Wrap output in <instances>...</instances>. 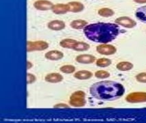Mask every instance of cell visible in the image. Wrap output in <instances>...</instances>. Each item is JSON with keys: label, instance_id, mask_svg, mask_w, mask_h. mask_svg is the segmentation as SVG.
<instances>
[{"label": "cell", "instance_id": "cell-18", "mask_svg": "<svg viewBox=\"0 0 146 123\" xmlns=\"http://www.w3.org/2000/svg\"><path fill=\"white\" fill-rule=\"evenodd\" d=\"M70 25L72 28L76 29V30H80V29L85 28L86 25H87V21L82 19L74 20V21H71Z\"/></svg>", "mask_w": 146, "mask_h": 123}, {"label": "cell", "instance_id": "cell-1", "mask_svg": "<svg viewBox=\"0 0 146 123\" xmlns=\"http://www.w3.org/2000/svg\"><path fill=\"white\" fill-rule=\"evenodd\" d=\"M83 31L90 41L106 44L117 38L120 33V28L117 23L98 22L87 25Z\"/></svg>", "mask_w": 146, "mask_h": 123}, {"label": "cell", "instance_id": "cell-17", "mask_svg": "<svg viewBox=\"0 0 146 123\" xmlns=\"http://www.w3.org/2000/svg\"><path fill=\"white\" fill-rule=\"evenodd\" d=\"M116 68L119 71H129L133 68V64L132 63L128 62V61H121V62H119L117 64Z\"/></svg>", "mask_w": 146, "mask_h": 123}, {"label": "cell", "instance_id": "cell-7", "mask_svg": "<svg viewBox=\"0 0 146 123\" xmlns=\"http://www.w3.org/2000/svg\"><path fill=\"white\" fill-rule=\"evenodd\" d=\"M115 23L126 28H132L137 25V22L128 17H120L115 19Z\"/></svg>", "mask_w": 146, "mask_h": 123}, {"label": "cell", "instance_id": "cell-8", "mask_svg": "<svg viewBox=\"0 0 146 123\" xmlns=\"http://www.w3.org/2000/svg\"><path fill=\"white\" fill-rule=\"evenodd\" d=\"M54 5L47 0H38L34 3V6L38 11H48L52 10Z\"/></svg>", "mask_w": 146, "mask_h": 123}, {"label": "cell", "instance_id": "cell-29", "mask_svg": "<svg viewBox=\"0 0 146 123\" xmlns=\"http://www.w3.org/2000/svg\"><path fill=\"white\" fill-rule=\"evenodd\" d=\"M32 67V64L30 63V61H27V69L30 70Z\"/></svg>", "mask_w": 146, "mask_h": 123}, {"label": "cell", "instance_id": "cell-16", "mask_svg": "<svg viewBox=\"0 0 146 123\" xmlns=\"http://www.w3.org/2000/svg\"><path fill=\"white\" fill-rule=\"evenodd\" d=\"M136 17L139 20L146 23V6L137 8L135 13Z\"/></svg>", "mask_w": 146, "mask_h": 123}, {"label": "cell", "instance_id": "cell-27", "mask_svg": "<svg viewBox=\"0 0 146 123\" xmlns=\"http://www.w3.org/2000/svg\"><path fill=\"white\" fill-rule=\"evenodd\" d=\"M137 4H146V0H133Z\"/></svg>", "mask_w": 146, "mask_h": 123}, {"label": "cell", "instance_id": "cell-12", "mask_svg": "<svg viewBox=\"0 0 146 123\" xmlns=\"http://www.w3.org/2000/svg\"><path fill=\"white\" fill-rule=\"evenodd\" d=\"M47 27L50 30L59 31V30H63L65 28V23L64 21H60V20H54V21L49 22Z\"/></svg>", "mask_w": 146, "mask_h": 123}, {"label": "cell", "instance_id": "cell-15", "mask_svg": "<svg viewBox=\"0 0 146 123\" xmlns=\"http://www.w3.org/2000/svg\"><path fill=\"white\" fill-rule=\"evenodd\" d=\"M70 7V11L72 13H79L83 11L84 9V5L82 3L78 2V1H71V2L68 3Z\"/></svg>", "mask_w": 146, "mask_h": 123}, {"label": "cell", "instance_id": "cell-11", "mask_svg": "<svg viewBox=\"0 0 146 123\" xmlns=\"http://www.w3.org/2000/svg\"><path fill=\"white\" fill-rule=\"evenodd\" d=\"M64 56L63 53L58 50H51L45 53V57L51 61H58L62 59Z\"/></svg>", "mask_w": 146, "mask_h": 123}, {"label": "cell", "instance_id": "cell-19", "mask_svg": "<svg viewBox=\"0 0 146 123\" xmlns=\"http://www.w3.org/2000/svg\"><path fill=\"white\" fill-rule=\"evenodd\" d=\"M77 42V41L71 39H65L62 40L60 42V45L64 48L67 49H74V45Z\"/></svg>", "mask_w": 146, "mask_h": 123}, {"label": "cell", "instance_id": "cell-13", "mask_svg": "<svg viewBox=\"0 0 146 123\" xmlns=\"http://www.w3.org/2000/svg\"><path fill=\"white\" fill-rule=\"evenodd\" d=\"M45 81L51 83H60L63 80V76L59 73H51L45 77Z\"/></svg>", "mask_w": 146, "mask_h": 123}, {"label": "cell", "instance_id": "cell-5", "mask_svg": "<svg viewBox=\"0 0 146 123\" xmlns=\"http://www.w3.org/2000/svg\"><path fill=\"white\" fill-rule=\"evenodd\" d=\"M49 47V44L44 41H36L27 42V51L28 52L34 51H42Z\"/></svg>", "mask_w": 146, "mask_h": 123}, {"label": "cell", "instance_id": "cell-23", "mask_svg": "<svg viewBox=\"0 0 146 123\" xmlns=\"http://www.w3.org/2000/svg\"><path fill=\"white\" fill-rule=\"evenodd\" d=\"M60 70L62 72L65 73V74H71V73H74L75 72L76 68L71 65H66V66H62Z\"/></svg>", "mask_w": 146, "mask_h": 123}, {"label": "cell", "instance_id": "cell-22", "mask_svg": "<svg viewBox=\"0 0 146 123\" xmlns=\"http://www.w3.org/2000/svg\"><path fill=\"white\" fill-rule=\"evenodd\" d=\"M111 60L107 58H100L96 61V65L100 68H106L111 66Z\"/></svg>", "mask_w": 146, "mask_h": 123}, {"label": "cell", "instance_id": "cell-4", "mask_svg": "<svg viewBox=\"0 0 146 123\" xmlns=\"http://www.w3.org/2000/svg\"><path fill=\"white\" fill-rule=\"evenodd\" d=\"M125 100L130 103H140L146 102V92H132L125 97Z\"/></svg>", "mask_w": 146, "mask_h": 123}, {"label": "cell", "instance_id": "cell-9", "mask_svg": "<svg viewBox=\"0 0 146 123\" xmlns=\"http://www.w3.org/2000/svg\"><path fill=\"white\" fill-rule=\"evenodd\" d=\"M76 60L79 64H91L96 61V58L91 54H80L76 57Z\"/></svg>", "mask_w": 146, "mask_h": 123}, {"label": "cell", "instance_id": "cell-25", "mask_svg": "<svg viewBox=\"0 0 146 123\" xmlns=\"http://www.w3.org/2000/svg\"><path fill=\"white\" fill-rule=\"evenodd\" d=\"M136 80L139 83H146V72L139 73L136 76Z\"/></svg>", "mask_w": 146, "mask_h": 123}, {"label": "cell", "instance_id": "cell-14", "mask_svg": "<svg viewBox=\"0 0 146 123\" xmlns=\"http://www.w3.org/2000/svg\"><path fill=\"white\" fill-rule=\"evenodd\" d=\"M93 76V73L88 70H80L74 74V77L79 80H87Z\"/></svg>", "mask_w": 146, "mask_h": 123}, {"label": "cell", "instance_id": "cell-3", "mask_svg": "<svg viewBox=\"0 0 146 123\" xmlns=\"http://www.w3.org/2000/svg\"><path fill=\"white\" fill-rule=\"evenodd\" d=\"M86 94L83 91H76L71 95L69 105L74 107H82L86 105Z\"/></svg>", "mask_w": 146, "mask_h": 123}, {"label": "cell", "instance_id": "cell-20", "mask_svg": "<svg viewBox=\"0 0 146 123\" xmlns=\"http://www.w3.org/2000/svg\"><path fill=\"white\" fill-rule=\"evenodd\" d=\"M90 48V45L85 42L83 41H77L74 45V50L78 51V52H82V51H86Z\"/></svg>", "mask_w": 146, "mask_h": 123}, {"label": "cell", "instance_id": "cell-24", "mask_svg": "<svg viewBox=\"0 0 146 123\" xmlns=\"http://www.w3.org/2000/svg\"><path fill=\"white\" fill-rule=\"evenodd\" d=\"M110 73L108 72L105 70H99L97 71L95 74L96 78H100V79H104V78H107L110 76Z\"/></svg>", "mask_w": 146, "mask_h": 123}, {"label": "cell", "instance_id": "cell-10", "mask_svg": "<svg viewBox=\"0 0 146 123\" xmlns=\"http://www.w3.org/2000/svg\"><path fill=\"white\" fill-rule=\"evenodd\" d=\"M52 11L56 15H63L67 13V12L70 11V7L68 4H58L54 5L53 8H52Z\"/></svg>", "mask_w": 146, "mask_h": 123}, {"label": "cell", "instance_id": "cell-6", "mask_svg": "<svg viewBox=\"0 0 146 123\" xmlns=\"http://www.w3.org/2000/svg\"><path fill=\"white\" fill-rule=\"evenodd\" d=\"M97 52L102 55H113L116 53L117 48L113 45L109 44H100L96 47Z\"/></svg>", "mask_w": 146, "mask_h": 123}, {"label": "cell", "instance_id": "cell-28", "mask_svg": "<svg viewBox=\"0 0 146 123\" xmlns=\"http://www.w3.org/2000/svg\"><path fill=\"white\" fill-rule=\"evenodd\" d=\"M69 107V106L66 105V104H57L56 105L54 106V107Z\"/></svg>", "mask_w": 146, "mask_h": 123}, {"label": "cell", "instance_id": "cell-26", "mask_svg": "<svg viewBox=\"0 0 146 123\" xmlns=\"http://www.w3.org/2000/svg\"><path fill=\"white\" fill-rule=\"evenodd\" d=\"M36 81V76L34 74H30V73H28L27 74V82L28 84H31V83H35Z\"/></svg>", "mask_w": 146, "mask_h": 123}, {"label": "cell", "instance_id": "cell-2", "mask_svg": "<svg viewBox=\"0 0 146 123\" xmlns=\"http://www.w3.org/2000/svg\"><path fill=\"white\" fill-rule=\"evenodd\" d=\"M125 88L121 83L112 81L97 82L90 88V94L93 98L102 101L117 100L124 94Z\"/></svg>", "mask_w": 146, "mask_h": 123}, {"label": "cell", "instance_id": "cell-21", "mask_svg": "<svg viewBox=\"0 0 146 123\" xmlns=\"http://www.w3.org/2000/svg\"><path fill=\"white\" fill-rule=\"evenodd\" d=\"M114 14L115 12L108 8H102L98 11V15L104 17H109L114 15Z\"/></svg>", "mask_w": 146, "mask_h": 123}]
</instances>
